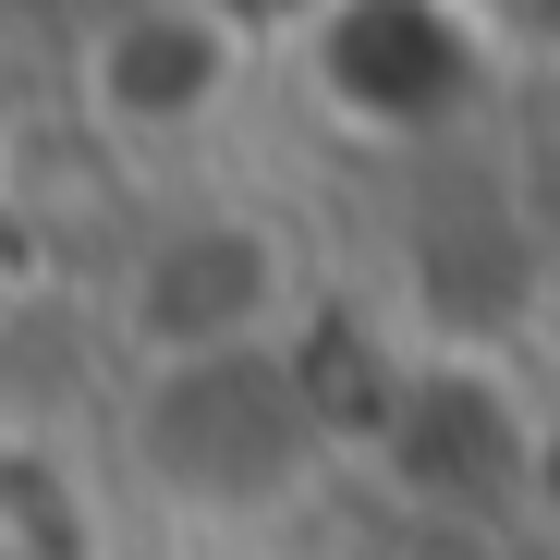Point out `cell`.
<instances>
[{
  "instance_id": "obj_3",
  "label": "cell",
  "mask_w": 560,
  "mask_h": 560,
  "mask_svg": "<svg viewBox=\"0 0 560 560\" xmlns=\"http://www.w3.org/2000/svg\"><path fill=\"white\" fill-rule=\"evenodd\" d=\"M244 73H256V37L220 25L208 0H110L85 25V49H73V98L110 147L183 159V147H208L232 122Z\"/></svg>"
},
{
  "instance_id": "obj_4",
  "label": "cell",
  "mask_w": 560,
  "mask_h": 560,
  "mask_svg": "<svg viewBox=\"0 0 560 560\" xmlns=\"http://www.w3.org/2000/svg\"><path fill=\"white\" fill-rule=\"evenodd\" d=\"M208 13H220V25H244L256 49H293V37L329 13V0H208Z\"/></svg>"
},
{
  "instance_id": "obj_2",
  "label": "cell",
  "mask_w": 560,
  "mask_h": 560,
  "mask_svg": "<svg viewBox=\"0 0 560 560\" xmlns=\"http://www.w3.org/2000/svg\"><path fill=\"white\" fill-rule=\"evenodd\" d=\"M305 329V244L244 196H196L122 244L110 268V341L122 365L220 353V341H293Z\"/></svg>"
},
{
  "instance_id": "obj_1",
  "label": "cell",
  "mask_w": 560,
  "mask_h": 560,
  "mask_svg": "<svg viewBox=\"0 0 560 560\" xmlns=\"http://www.w3.org/2000/svg\"><path fill=\"white\" fill-rule=\"evenodd\" d=\"M135 476L208 524H268L329 476V402L293 365V341H220V353H159L122 390Z\"/></svg>"
}]
</instances>
